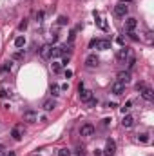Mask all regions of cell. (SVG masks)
I'll use <instances>...</instances> for the list:
<instances>
[{
    "mask_svg": "<svg viewBox=\"0 0 154 156\" xmlns=\"http://www.w3.org/2000/svg\"><path fill=\"white\" fill-rule=\"evenodd\" d=\"M0 156H2V153H0Z\"/></svg>",
    "mask_w": 154,
    "mask_h": 156,
    "instance_id": "74e56055",
    "label": "cell"
},
{
    "mask_svg": "<svg viewBox=\"0 0 154 156\" xmlns=\"http://www.w3.org/2000/svg\"><path fill=\"white\" fill-rule=\"evenodd\" d=\"M11 136H13V140H15V142H20V140H22V136H24V134H22V129H20V127H15V129L11 131Z\"/></svg>",
    "mask_w": 154,
    "mask_h": 156,
    "instance_id": "2e32d148",
    "label": "cell"
},
{
    "mask_svg": "<svg viewBox=\"0 0 154 156\" xmlns=\"http://www.w3.org/2000/svg\"><path fill=\"white\" fill-rule=\"evenodd\" d=\"M2 149H4V147H2V145H0V151H2Z\"/></svg>",
    "mask_w": 154,
    "mask_h": 156,
    "instance_id": "8d00e7d4",
    "label": "cell"
},
{
    "mask_svg": "<svg viewBox=\"0 0 154 156\" xmlns=\"http://www.w3.org/2000/svg\"><path fill=\"white\" fill-rule=\"evenodd\" d=\"M121 125H123L125 129L132 127V125H134V116H131V115H123V120H121Z\"/></svg>",
    "mask_w": 154,
    "mask_h": 156,
    "instance_id": "5bb4252c",
    "label": "cell"
},
{
    "mask_svg": "<svg viewBox=\"0 0 154 156\" xmlns=\"http://www.w3.org/2000/svg\"><path fill=\"white\" fill-rule=\"evenodd\" d=\"M5 156H16V154H15L13 151H9V153H7V154H5Z\"/></svg>",
    "mask_w": 154,
    "mask_h": 156,
    "instance_id": "e575fe53",
    "label": "cell"
},
{
    "mask_svg": "<svg viewBox=\"0 0 154 156\" xmlns=\"http://www.w3.org/2000/svg\"><path fill=\"white\" fill-rule=\"evenodd\" d=\"M37 156H38V154H37Z\"/></svg>",
    "mask_w": 154,
    "mask_h": 156,
    "instance_id": "f35d334b",
    "label": "cell"
},
{
    "mask_svg": "<svg viewBox=\"0 0 154 156\" xmlns=\"http://www.w3.org/2000/svg\"><path fill=\"white\" fill-rule=\"evenodd\" d=\"M136 26H138V20H136L134 16H129V18L125 20V29H127V31H134Z\"/></svg>",
    "mask_w": 154,
    "mask_h": 156,
    "instance_id": "4fadbf2b",
    "label": "cell"
},
{
    "mask_svg": "<svg viewBox=\"0 0 154 156\" xmlns=\"http://www.w3.org/2000/svg\"><path fill=\"white\" fill-rule=\"evenodd\" d=\"M67 16H58V26H67Z\"/></svg>",
    "mask_w": 154,
    "mask_h": 156,
    "instance_id": "7402d4cb",
    "label": "cell"
},
{
    "mask_svg": "<svg viewBox=\"0 0 154 156\" xmlns=\"http://www.w3.org/2000/svg\"><path fill=\"white\" fill-rule=\"evenodd\" d=\"M127 13H129V5H127V4L120 2V4H116V5H114V15H116V16L125 18V16H127Z\"/></svg>",
    "mask_w": 154,
    "mask_h": 156,
    "instance_id": "3957f363",
    "label": "cell"
},
{
    "mask_svg": "<svg viewBox=\"0 0 154 156\" xmlns=\"http://www.w3.org/2000/svg\"><path fill=\"white\" fill-rule=\"evenodd\" d=\"M58 156H71V151L69 149H60L58 151Z\"/></svg>",
    "mask_w": 154,
    "mask_h": 156,
    "instance_id": "d4e9b609",
    "label": "cell"
},
{
    "mask_svg": "<svg viewBox=\"0 0 154 156\" xmlns=\"http://www.w3.org/2000/svg\"><path fill=\"white\" fill-rule=\"evenodd\" d=\"M94 18H96V24H98V26H100V27H102V29H105V24H103V22H102V18H100V15H98V13H96V11H94Z\"/></svg>",
    "mask_w": 154,
    "mask_h": 156,
    "instance_id": "44dd1931",
    "label": "cell"
},
{
    "mask_svg": "<svg viewBox=\"0 0 154 156\" xmlns=\"http://www.w3.org/2000/svg\"><path fill=\"white\" fill-rule=\"evenodd\" d=\"M89 47H96V49H100V51H107V49H111V42L109 40H91L89 42Z\"/></svg>",
    "mask_w": 154,
    "mask_h": 156,
    "instance_id": "6da1fadb",
    "label": "cell"
},
{
    "mask_svg": "<svg viewBox=\"0 0 154 156\" xmlns=\"http://www.w3.org/2000/svg\"><path fill=\"white\" fill-rule=\"evenodd\" d=\"M51 69H53V73H60L62 71V64L60 62H53L51 64Z\"/></svg>",
    "mask_w": 154,
    "mask_h": 156,
    "instance_id": "ac0fdd59",
    "label": "cell"
},
{
    "mask_svg": "<svg viewBox=\"0 0 154 156\" xmlns=\"http://www.w3.org/2000/svg\"><path fill=\"white\" fill-rule=\"evenodd\" d=\"M78 94H80V100H82V102H87V100L93 96V94H91V91H89V89H85V85H83V83H80V85H78Z\"/></svg>",
    "mask_w": 154,
    "mask_h": 156,
    "instance_id": "52a82bcc",
    "label": "cell"
},
{
    "mask_svg": "<svg viewBox=\"0 0 154 156\" xmlns=\"http://www.w3.org/2000/svg\"><path fill=\"white\" fill-rule=\"evenodd\" d=\"M116 42H118V44H120V45H121V47H123V44H125V40L121 38V37H120V38L116 40Z\"/></svg>",
    "mask_w": 154,
    "mask_h": 156,
    "instance_id": "d6a6232c",
    "label": "cell"
},
{
    "mask_svg": "<svg viewBox=\"0 0 154 156\" xmlns=\"http://www.w3.org/2000/svg\"><path fill=\"white\" fill-rule=\"evenodd\" d=\"M96 104H98V100H96V98H93V96H91V98L87 100V105H89V107H94Z\"/></svg>",
    "mask_w": 154,
    "mask_h": 156,
    "instance_id": "603a6c76",
    "label": "cell"
},
{
    "mask_svg": "<svg viewBox=\"0 0 154 156\" xmlns=\"http://www.w3.org/2000/svg\"><path fill=\"white\" fill-rule=\"evenodd\" d=\"M103 153H105V156H114L116 154V142L114 140H107L105 142V149H103Z\"/></svg>",
    "mask_w": 154,
    "mask_h": 156,
    "instance_id": "8992f818",
    "label": "cell"
},
{
    "mask_svg": "<svg viewBox=\"0 0 154 156\" xmlns=\"http://www.w3.org/2000/svg\"><path fill=\"white\" fill-rule=\"evenodd\" d=\"M24 122H27V123H37V122H38V113L33 111V109H27V111L24 113Z\"/></svg>",
    "mask_w": 154,
    "mask_h": 156,
    "instance_id": "5b68a950",
    "label": "cell"
},
{
    "mask_svg": "<svg viewBox=\"0 0 154 156\" xmlns=\"http://www.w3.org/2000/svg\"><path fill=\"white\" fill-rule=\"evenodd\" d=\"M116 60H118L120 64H125V62L129 60V49H127L125 45H123L121 49H118V51H116Z\"/></svg>",
    "mask_w": 154,
    "mask_h": 156,
    "instance_id": "277c9868",
    "label": "cell"
},
{
    "mask_svg": "<svg viewBox=\"0 0 154 156\" xmlns=\"http://www.w3.org/2000/svg\"><path fill=\"white\" fill-rule=\"evenodd\" d=\"M42 20H44V11H38V13H37V22H42Z\"/></svg>",
    "mask_w": 154,
    "mask_h": 156,
    "instance_id": "83f0119b",
    "label": "cell"
},
{
    "mask_svg": "<svg viewBox=\"0 0 154 156\" xmlns=\"http://www.w3.org/2000/svg\"><path fill=\"white\" fill-rule=\"evenodd\" d=\"M5 96H7V91L2 89V91H0V98H5Z\"/></svg>",
    "mask_w": 154,
    "mask_h": 156,
    "instance_id": "1f68e13d",
    "label": "cell"
},
{
    "mask_svg": "<svg viewBox=\"0 0 154 156\" xmlns=\"http://www.w3.org/2000/svg\"><path fill=\"white\" fill-rule=\"evenodd\" d=\"M140 93H142V98H143V100H147V102H151V100L154 98V93H152V89H151V87H145V89H143V91H140Z\"/></svg>",
    "mask_w": 154,
    "mask_h": 156,
    "instance_id": "9a60e30c",
    "label": "cell"
},
{
    "mask_svg": "<svg viewBox=\"0 0 154 156\" xmlns=\"http://www.w3.org/2000/svg\"><path fill=\"white\" fill-rule=\"evenodd\" d=\"M94 156H102V153H100V151L96 149V151H94Z\"/></svg>",
    "mask_w": 154,
    "mask_h": 156,
    "instance_id": "836d02e7",
    "label": "cell"
},
{
    "mask_svg": "<svg viewBox=\"0 0 154 156\" xmlns=\"http://www.w3.org/2000/svg\"><path fill=\"white\" fill-rule=\"evenodd\" d=\"M26 27H27V20H26V18H24V20H22V22H20V24H18V29H20V31H24V29H26Z\"/></svg>",
    "mask_w": 154,
    "mask_h": 156,
    "instance_id": "484cf974",
    "label": "cell"
},
{
    "mask_svg": "<svg viewBox=\"0 0 154 156\" xmlns=\"http://www.w3.org/2000/svg\"><path fill=\"white\" fill-rule=\"evenodd\" d=\"M138 142H142V144H147V142H149L147 134H138Z\"/></svg>",
    "mask_w": 154,
    "mask_h": 156,
    "instance_id": "cb8c5ba5",
    "label": "cell"
},
{
    "mask_svg": "<svg viewBox=\"0 0 154 156\" xmlns=\"http://www.w3.org/2000/svg\"><path fill=\"white\" fill-rule=\"evenodd\" d=\"M51 94H53V96H58V94H60V85L53 83V85H51Z\"/></svg>",
    "mask_w": 154,
    "mask_h": 156,
    "instance_id": "d6986e66",
    "label": "cell"
},
{
    "mask_svg": "<svg viewBox=\"0 0 154 156\" xmlns=\"http://www.w3.org/2000/svg\"><path fill=\"white\" fill-rule=\"evenodd\" d=\"M93 134H94V125H93V123H83V125L80 127V136L91 138Z\"/></svg>",
    "mask_w": 154,
    "mask_h": 156,
    "instance_id": "7a4b0ae2",
    "label": "cell"
},
{
    "mask_svg": "<svg viewBox=\"0 0 154 156\" xmlns=\"http://www.w3.org/2000/svg\"><path fill=\"white\" fill-rule=\"evenodd\" d=\"M134 64H136V60L132 56H129V67H134Z\"/></svg>",
    "mask_w": 154,
    "mask_h": 156,
    "instance_id": "f546056e",
    "label": "cell"
},
{
    "mask_svg": "<svg viewBox=\"0 0 154 156\" xmlns=\"http://www.w3.org/2000/svg\"><path fill=\"white\" fill-rule=\"evenodd\" d=\"M121 2H123V4H127V2H132V0H121Z\"/></svg>",
    "mask_w": 154,
    "mask_h": 156,
    "instance_id": "d590c367",
    "label": "cell"
},
{
    "mask_svg": "<svg viewBox=\"0 0 154 156\" xmlns=\"http://www.w3.org/2000/svg\"><path fill=\"white\" fill-rule=\"evenodd\" d=\"M98 64H100V58H98L96 55H89V56L85 58V66H87L89 69H93V67H98Z\"/></svg>",
    "mask_w": 154,
    "mask_h": 156,
    "instance_id": "ba28073f",
    "label": "cell"
},
{
    "mask_svg": "<svg viewBox=\"0 0 154 156\" xmlns=\"http://www.w3.org/2000/svg\"><path fill=\"white\" fill-rule=\"evenodd\" d=\"M145 87H147V85H145V83H143V82H140V83H138V85H136V89H138V91H143V89H145Z\"/></svg>",
    "mask_w": 154,
    "mask_h": 156,
    "instance_id": "f1b7e54d",
    "label": "cell"
},
{
    "mask_svg": "<svg viewBox=\"0 0 154 156\" xmlns=\"http://www.w3.org/2000/svg\"><path fill=\"white\" fill-rule=\"evenodd\" d=\"M111 93L116 94V96L123 94V93H125V83H121V82H114V83H113V87H111Z\"/></svg>",
    "mask_w": 154,
    "mask_h": 156,
    "instance_id": "30bf717a",
    "label": "cell"
},
{
    "mask_svg": "<svg viewBox=\"0 0 154 156\" xmlns=\"http://www.w3.org/2000/svg\"><path fill=\"white\" fill-rule=\"evenodd\" d=\"M127 33H129V38H131V40H134V42H138V40H140L138 37H136V33H134V31H127Z\"/></svg>",
    "mask_w": 154,
    "mask_h": 156,
    "instance_id": "4316f807",
    "label": "cell"
},
{
    "mask_svg": "<svg viewBox=\"0 0 154 156\" xmlns=\"http://www.w3.org/2000/svg\"><path fill=\"white\" fill-rule=\"evenodd\" d=\"M51 53H53V45H51V44H45V45H42V49H40V56H42L44 60L51 58Z\"/></svg>",
    "mask_w": 154,
    "mask_h": 156,
    "instance_id": "8fae6325",
    "label": "cell"
},
{
    "mask_svg": "<svg viewBox=\"0 0 154 156\" xmlns=\"http://www.w3.org/2000/svg\"><path fill=\"white\" fill-rule=\"evenodd\" d=\"M24 45H26V38H24V37H16V38H15V47L20 49V47H24Z\"/></svg>",
    "mask_w": 154,
    "mask_h": 156,
    "instance_id": "e0dca14e",
    "label": "cell"
},
{
    "mask_svg": "<svg viewBox=\"0 0 154 156\" xmlns=\"http://www.w3.org/2000/svg\"><path fill=\"white\" fill-rule=\"evenodd\" d=\"M54 107H56V102H54L53 98H45V100L42 102V109H44L45 113H51Z\"/></svg>",
    "mask_w": 154,
    "mask_h": 156,
    "instance_id": "9c48e42d",
    "label": "cell"
},
{
    "mask_svg": "<svg viewBox=\"0 0 154 156\" xmlns=\"http://www.w3.org/2000/svg\"><path fill=\"white\" fill-rule=\"evenodd\" d=\"M64 75H65V78H71V76H73V71H71V69H65V73H64Z\"/></svg>",
    "mask_w": 154,
    "mask_h": 156,
    "instance_id": "4dcf8cb0",
    "label": "cell"
},
{
    "mask_svg": "<svg viewBox=\"0 0 154 156\" xmlns=\"http://www.w3.org/2000/svg\"><path fill=\"white\" fill-rule=\"evenodd\" d=\"M116 82H121V83L127 85V83L131 82V73H129V71H121V73H118V75H116Z\"/></svg>",
    "mask_w": 154,
    "mask_h": 156,
    "instance_id": "7c38bea8",
    "label": "cell"
},
{
    "mask_svg": "<svg viewBox=\"0 0 154 156\" xmlns=\"http://www.w3.org/2000/svg\"><path fill=\"white\" fill-rule=\"evenodd\" d=\"M131 107H132V102L129 100V102H125V105H121V113H123V115H127Z\"/></svg>",
    "mask_w": 154,
    "mask_h": 156,
    "instance_id": "ffe728a7",
    "label": "cell"
}]
</instances>
